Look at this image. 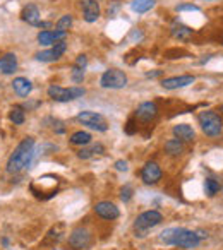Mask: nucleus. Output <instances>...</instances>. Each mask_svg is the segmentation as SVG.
<instances>
[{"label":"nucleus","instance_id":"nucleus-1","mask_svg":"<svg viewBox=\"0 0 223 250\" xmlns=\"http://www.w3.org/2000/svg\"><path fill=\"white\" fill-rule=\"evenodd\" d=\"M33 156H35V139L33 137H26V139H22L16 146V149L9 156L7 167H5L7 173L16 175L24 170V168H28L31 165Z\"/></svg>","mask_w":223,"mask_h":250},{"label":"nucleus","instance_id":"nucleus-2","mask_svg":"<svg viewBox=\"0 0 223 250\" xmlns=\"http://www.w3.org/2000/svg\"><path fill=\"white\" fill-rule=\"evenodd\" d=\"M160 242L165 245H175L180 249H196L201 243L198 233L187 228H168L160 233Z\"/></svg>","mask_w":223,"mask_h":250},{"label":"nucleus","instance_id":"nucleus-3","mask_svg":"<svg viewBox=\"0 0 223 250\" xmlns=\"http://www.w3.org/2000/svg\"><path fill=\"white\" fill-rule=\"evenodd\" d=\"M198 120H199V125H201V130L208 137L215 139V137L222 136V132H223L222 115H218L213 110H204L198 115Z\"/></svg>","mask_w":223,"mask_h":250},{"label":"nucleus","instance_id":"nucleus-4","mask_svg":"<svg viewBox=\"0 0 223 250\" xmlns=\"http://www.w3.org/2000/svg\"><path fill=\"white\" fill-rule=\"evenodd\" d=\"M46 94L48 98H52L53 101H59V103H69V101H74L77 98L84 96L86 94V89L79 86H72V87H62L57 86V84H52V86L46 89Z\"/></svg>","mask_w":223,"mask_h":250},{"label":"nucleus","instance_id":"nucleus-5","mask_svg":"<svg viewBox=\"0 0 223 250\" xmlns=\"http://www.w3.org/2000/svg\"><path fill=\"white\" fill-rule=\"evenodd\" d=\"M161 221H163V216H161L160 211H156V209L144 211V212H141L136 218V221H134V231L137 233V236H144L148 229L158 226Z\"/></svg>","mask_w":223,"mask_h":250},{"label":"nucleus","instance_id":"nucleus-6","mask_svg":"<svg viewBox=\"0 0 223 250\" xmlns=\"http://www.w3.org/2000/svg\"><path fill=\"white\" fill-rule=\"evenodd\" d=\"M127 83H129L127 74L119 69L105 70L100 77V86L105 87V89H124L127 86Z\"/></svg>","mask_w":223,"mask_h":250},{"label":"nucleus","instance_id":"nucleus-7","mask_svg":"<svg viewBox=\"0 0 223 250\" xmlns=\"http://www.w3.org/2000/svg\"><path fill=\"white\" fill-rule=\"evenodd\" d=\"M76 120L89 127V129L98 130V132H107L108 130V124L105 117L101 113H96V111H81V113H77Z\"/></svg>","mask_w":223,"mask_h":250},{"label":"nucleus","instance_id":"nucleus-8","mask_svg":"<svg viewBox=\"0 0 223 250\" xmlns=\"http://www.w3.org/2000/svg\"><path fill=\"white\" fill-rule=\"evenodd\" d=\"M91 242H93V236H91L89 229L83 228V226L74 228L69 235V245L76 250H86L91 245Z\"/></svg>","mask_w":223,"mask_h":250},{"label":"nucleus","instance_id":"nucleus-9","mask_svg":"<svg viewBox=\"0 0 223 250\" xmlns=\"http://www.w3.org/2000/svg\"><path fill=\"white\" fill-rule=\"evenodd\" d=\"M21 19L24 22H28L29 26H36V28H43V29H48L50 28V22L42 21V16H40V9L36 7L35 4H28L21 12Z\"/></svg>","mask_w":223,"mask_h":250},{"label":"nucleus","instance_id":"nucleus-10","mask_svg":"<svg viewBox=\"0 0 223 250\" xmlns=\"http://www.w3.org/2000/svg\"><path fill=\"white\" fill-rule=\"evenodd\" d=\"M161 177H163V171H161L160 165L155 161H148L141 170V180L146 185H156L161 180Z\"/></svg>","mask_w":223,"mask_h":250},{"label":"nucleus","instance_id":"nucleus-11","mask_svg":"<svg viewBox=\"0 0 223 250\" xmlns=\"http://www.w3.org/2000/svg\"><path fill=\"white\" fill-rule=\"evenodd\" d=\"M156 117H158V106L155 101H144L134 111V118L141 122H146V124L148 122H153Z\"/></svg>","mask_w":223,"mask_h":250},{"label":"nucleus","instance_id":"nucleus-12","mask_svg":"<svg viewBox=\"0 0 223 250\" xmlns=\"http://www.w3.org/2000/svg\"><path fill=\"white\" fill-rule=\"evenodd\" d=\"M94 212H96L101 219H107V221H115L120 216L119 208L110 201H101V202H98V204H94Z\"/></svg>","mask_w":223,"mask_h":250},{"label":"nucleus","instance_id":"nucleus-13","mask_svg":"<svg viewBox=\"0 0 223 250\" xmlns=\"http://www.w3.org/2000/svg\"><path fill=\"white\" fill-rule=\"evenodd\" d=\"M196 83V77L194 76H189V74H185V76H175V77H167V79H161V87H165V89H182V87H187L191 86V84Z\"/></svg>","mask_w":223,"mask_h":250},{"label":"nucleus","instance_id":"nucleus-14","mask_svg":"<svg viewBox=\"0 0 223 250\" xmlns=\"http://www.w3.org/2000/svg\"><path fill=\"white\" fill-rule=\"evenodd\" d=\"M67 33L59 31V29H43L38 33V43L43 46H53L57 42H62L66 40Z\"/></svg>","mask_w":223,"mask_h":250},{"label":"nucleus","instance_id":"nucleus-15","mask_svg":"<svg viewBox=\"0 0 223 250\" xmlns=\"http://www.w3.org/2000/svg\"><path fill=\"white\" fill-rule=\"evenodd\" d=\"M101 9L98 0H83V18L86 22H96L100 19Z\"/></svg>","mask_w":223,"mask_h":250},{"label":"nucleus","instance_id":"nucleus-16","mask_svg":"<svg viewBox=\"0 0 223 250\" xmlns=\"http://www.w3.org/2000/svg\"><path fill=\"white\" fill-rule=\"evenodd\" d=\"M18 57L16 53L9 52L5 55L0 57V74H4V76H11L18 70Z\"/></svg>","mask_w":223,"mask_h":250},{"label":"nucleus","instance_id":"nucleus-17","mask_svg":"<svg viewBox=\"0 0 223 250\" xmlns=\"http://www.w3.org/2000/svg\"><path fill=\"white\" fill-rule=\"evenodd\" d=\"M172 132H174L175 139L182 141V143H192V141L196 139L194 129H192L189 124H177V125H174Z\"/></svg>","mask_w":223,"mask_h":250},{"label":"nucleus","instance_id":"nucleus-18","mask_svg":"<svg viewBox=\"0 0 223 250\" xmlns=\"http://www.w3.org/2000/svg\"><path fill=\"white\" fill-rule=\"evenodd\" d=\"M170 33L172 36H174L175 40H180V42H187V40L192 38V35H194V29H191L189 26L182 24L180 21H174L170 26Z\"/></svg>","mask_w":223,"mask_h":250},{"label":"nucleus","instance_id":"nucleus-19","mask_svg":"<svg viewBox=\"0 0 223 250\" xmlns=\"http://www.w3.org/2000/svg\"><path fill=\"white\" fill-rule=\"evenodd\" d=\"M12 89H14V93L18 94V96L26 98V96H29V93L33 91V83L29 79H26V77H16V79L12 81Z\"/></svg>","mask_w":223,"mask_h":250},{"label":"nucleus","instance_id":"nucleus-20","mask_svg":"<svg viewBox=\"0 0 223 250\" xmlns=\"http://www.w3.org/2000/svg\"><path fill=\"white\" fill-rule=\"evenodd\" d=\"M165 153L168 154V156H180L182 153H184V143L178 139H168L167 143H165Z\"/></svg>","mask_w":223,"mask_h":250},{"label":"nucleus","instance_id":"nucleus-21","mask_svg":"<svg viewBox=\"0 0 223 250\" xmlns=\"http://www.w3.org/2000/svg\"><path fill=\"white\" fill-rule=\"evenodd\" d=\"M91 134L86 132V130H77V132H74L72 136L69 137V143L72 144V146H88V144L91 143Z\"/></svg>","mask_w":223,"mask_h":250},{"label":"nucleus","instance_id":"nucleus-22","mask_svg":"<svg viewBox=\"0 0 223 250\" xmlns=\"http://www.w3.org/2000/svg\"><path fill=\"white\" fill-rule=\"evenodd\" d=\"M156 5V0H133L131 2V9L137 14H144V12L151 11Z\"/></svg>","mask_w":223,"mask_h":250},{"label":"nucleus","instance_id":"nucleus-23","mask_svg":"<svg viewBox=\"0 0 223 250\" xmlns=\"http://www.w3.org/2000/svg\"><path fill=\"white\" fill-rule=\"evenodd\" d=\"M9 120L12 122L14 125H22L26 120V111L22 106H19V104H16V106L11 108V111H9Z\"/></svg>","mask_w":223,"mask_h":250},{"label":"nucleus","instance_id":"nucleus-24","mask_svg":"<svg viewBox=\"0 0 223 250\" xmlns=\"http://www.w3.org/2000/svg\"><path fill=\"white\" fill-rule=\"evenodd\" d=\"M35 59L38 60V62L50 63V62H57V60H59L60 57L57 55L55 52H53V48H48V50H43V52H38L35 55Z\"/></svg>","mask_w":223,"mask_h":250},{"label":"nucleus","instance_id":"nucleus-25","mask_svg":"<svg viewBox=\"0 0 223 250\" xmlns=\"http://www.w3.org/2000/svg\"><path fill=\"white\" fill-rule=\"evenodd\" d=\"M220 188H222V185H220V182L215 180V178H206L204 180V192L208 197H215L220 192Z\"/></svg>","mask_w":223,"mask_h":250},{"label":"nucleus","instance_id":"nucleus-26","mask_svg":"<svg viewBox=\"0 0 223 250\" xmlns=\"http://www.w3.org/2000/svg\"><path fill=\"white\" fill-rule=\"evenodd\" d=\"M72 26V16L70 14H66V16H62V18L57 21V24H55V28L59 29V31H66L67 33V29Z\"/></svg>","mask_w":223,"mask_h":250},{"label":"nucleus","instance_id":"nucleus-27","mask_svg":"<svg viewBox=\"0 0 223 250\" xmlns=\"http://www.w3.org/2000/svg\"><path fill=\"white\" fill-rule=\"evenodd\" d=\"M84 70H86V69H81V67L72 65V70H70V77H72V81L76 84L83 83V79H84Z\"/></svg>","mask_w":223,"mask_h":250},{"label":"nucleus","instance_id":"nucleus-28","mask_svg":"<svg viewBox=\"0 0 223 250\" xmlns=\"http://www.w3.org/2000/svg\"><path fill=\"white\" fill-rule=\"evenodd\" d=\"M134 195V188L131 187V185H124L122 188H120V199H122L124 202H129L131 199H133Z\"/></svg>","mask_w":223,"mask_h":250},{"label":"nucleus","instance_id":"nucleus-29","mask_svg":"<svg viewBox=\"0 0 223 250\" xmlns=\"http://www.w3.org/2000/svg\"><path fill=\"white\" fill-rule=\"evenodd\" d=\"M175 11L177 12H199L201 11V7L196 4H180L175 7Z\"/></svg>","mask_w":223,"mask_h":250},{"label":"nucleus","instance_id":"nucleus-30","mask_svg":"<svg viewBox=\"0 0 223 250\" xmlns=\"http://www.w3.org/2000/svg\"><path fill=\"white\" fill-rule=\"evenodd\" d=\"M91 156H93V149H91V147L84 146L81 151H77V158H79V160H89Z\"/></svg>","mask_w":223,"mask_h":250},{"label":"nucleus","instance_id":"nucleus-31","mask_svg":"<svg viewBox=\"0 0 223 250\" xmlns=\"http://www.w3.org/2000/svg\"><path fill=\"white\" fill-rule=\"evenodd\" d=\"M76 67H81V69H86L88 67V57L86 55H77L76 62H74Z\"/></svg>","mask_w":223,"mask_h":250},{"label":"nucleus","instance_id":"nucleus-32","mask_svg":"<svg viewBox=\"0 0 223 250\" xmlns=\"http://www.w3.org/2000/svg\"><path fill=\"white\" fill-rule=\"evenodd\" d=\"M115 170L117 171H127V170H129V163H127L126 160L115 161Z\"/></svg>","mask_w":223,"mask_h":250},{"label":"nucleus","instance_id":"nucleus-33","mask_svg":"<svg viewBox=\"0 0 223 250\" xmlns=\"http://www.w3.org/2000/svg\"><path fill=\"white\" fill-rule=\"evenodd\" d=\"M134 124H136V120H134V118H131V120L127 122V127H126V132L127 134H134V132H136V127H134Z\"/></svg>","mask_w":223,"mask_h":250},{"label":"nucleus","instance_id":"nucleus-34","mask_svg":"<svg viewBox=\"0 0 223 250\" xmlns=\"http://www.w3.org/2000/svg\"><path fill=\"white\" fill-rule=\"evenodd\" d=\"M91 149H93V154H101L105 151V147H103V144L96 143V144H93V146H91Z\"/></svg>","mask_w":223,"mask_h":250},{"label":"nucleus","instance_id":"nucleus-35","mask_svg":"<svg viewBox=\"0 0 223 250\" xmlns=\"http://www.w3.org/2000/svg\"><path fill=\"white\" fill-rule=\"evenodd\" d=\"M53 125H55V127H53V130H55L57 134H64V132H66V127H64L62 122H55Z\"/></svg>","mask_w":223,"mask_h":250},{"label":"nucleus","instance_id":"nucleus-36","mask_svg":"<svg viewBox=\"0 0 223 250\" xmlns=\"http://www.w3.org/2000/svg\"><path fill=\"white\" fill-rule=\"evenodd\" d=\"M161 74H163V70H155V72H148L146 77H158V76H161Z\"/></svg>","mask_w":223,"mask_h":250},{"label":"nucleus","instance_id":"nucleus-37","mask_svg":"<svg viewBox=\"0 0 223 250\" xmlns=\"http://www.w3.org/2000/svg\"><path fill=\"white\" fill-rule=\"evenodd\" d=\"M220 113L223 115V104H222V106H220Z\"/></svg>","mask_w":223,"mask_h":250},{"label":"nucleus","instance_id":"nucleus-38","mask_svg":"<svg viewBox=\"0 0 223 250\" xmlns=\"http://www.w3.org/2000/svg\"><path fill=\"white\" fill-rule=\"evenodd\" d=\"M222 42H223V38H222Z\"/></svg>","mask_w":223,"mask_h":250}]
</instances>
